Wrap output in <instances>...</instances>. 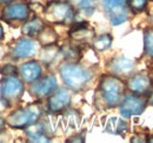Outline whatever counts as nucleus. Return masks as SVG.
Wrapping results in <instances>:
<instances>
[{
  "mask_svg": "<svg viewBox=\"0 0 153 143\" xmlns=\"http://www.w3.org/2000/svg\"><path fill=\"white\" fill-rule=\"evenodd\" d=\"M125 82L112 74L101 76L94 94V105L100 110L117 108L125 96Z\"/></svg>",
  "mask_w": 153,
  "mask_h": 143,
  "instance_id": "f257e3e1",
  "label": "nucleus"
},
{
  "mask_svg": "<svg viewBox=\"0 0 153 143\" xmlns=\"http://www.w3.org/2000/svg\"><path fill=\"white\" fill-rule=\"evenodd\" d=\"M62 82L72 91H82L93 80V72L78 62H65L59 67Z\"/></svg>",
  "mask_w": 153,
  "mask_h": 143,
  "instance_id": "f03ea898",
  "label": "nucleus"
},
{
  "mask_svg": "<svg viewBox=\"0 0 153 143\" xmlns=\"http://www.w3.org/2000/svg\"><path fill=\"white\" fill-rule=\"evenodd\" d=\"M44 108L39 102L27 105L25 107L13 110L7 117L6 123L12 129H26L41 119Z\"/></svg>",
  "mask_w": 153,
  "mask_h": 143,
  "instance_id": "7ed1b4c3",
  "label": "nucleus"
},
{
  "mask_svg": "<svg viewBox=\"0 0 153 143\" xmlns=\"http://www.w3.org/2000/svg\"><path fill=\"white\" fill-rule=\"evenodd\" d=\"M44 17L51 24L67 25L76 20V10L68 1L52 0L44 8Z\"/></svg>",
  "mask_w": 153,
  "mask_h": 143,
  "instance_id": "20e7f679",
  "label": "nucleus"
},
{
  "mask_svg": "<svg viewBox=\"0 0 153 143\" xmlns=\"http://www.w3.org/2000/svg\"><path fill=\"white\" fill-rule=\"evenodd\" d=\"M24 93L25 85L18 75L5 76L0 81V100L8 107L18 103Z\"/></svg>",
  "mask_w": 153,
  "mask_h": 143,
  "instance_id": "39448f33",
  "label": "nucleus"
},
{
  "mask_svg": "<svg viewBox=\"0 0 153 143\" xmlns=\"http://www.w3.org/2000/svg\"><path fill=\"white\" fill-rule=\"evenodd\" d=\"M149 105L147 96L144 95H135V94H128L124 96L123 101L120 102L119 107V113L124 119H130L132 116L140 115L144 113Z\"/></svg>",
  "mask_w": 153,
  "mask_h": 143,
  "instance_id": "423d86ee",
  "label": "nucleus"
},
{
  "mask_svg": "<svg viewBox=\"0 0 153 143\" xmlns=\"http://www.w3.org/2000/svg\"><path fill=\"white\" fill-rule=\"evenodd\" d=\"M101 5L113 26L124 24L128 18L126 0H101Z\"/></svg>",
  "mask_w": 153,
  "mask_h": 143,
  "instance_id": "0eeeda50",
  "label": "nucleus"
},
{
  "mask_svg": "<svg viewBox=\"0 0 153 143\" xmlns=\"http://www.w3.org/2000/svg\"><path fill=\"white\" fill-rule=\"evenodd\" d=\"M37 53H38V41L25 35L16 40L10 49V56L14 60L30 59Z\"/></svg>",
  "mask_w": 153,
  "mask_h": 143,
  "instance_id": "6e6552de",
  "label": "nucleus"
},
{
  "mask_svg": "<svg viewBox=\"0 0 153 143\" xmlns=\"http://www.w3.org/2000/svg\"><path fill=\"white\" fill-rule=\"evenodd\" d=\"M31 10L30 6L24 1H13L2 8L1 19L6 22H25L27 19H30Z\"/></svg>",
  "mask_w": 153,
  "mask_h": 143,
  "instance_id": "1a4fd4ad",
  "label": "nucleus"
},
{
  "mask_svg": "<svg viewBox=\"0 0 153 143\" xmlns=\"http://www.w3.org/2000/svg\"><path fill=\"white\" fill-rule=\"evenodd\" d=\"M58 88L57 77L54 75H46L39 77L37 81L31 83L30 87V94L37 99V100H42L48 97L54 90Z\"/></svg>",
  "mask_w": 153,
  "mask_h": 143,
  "instance_id": "9d476101",
  "label": "nucleus"
},
{
  "mask_svg": "<svg viewBox=\"0 0 153 143\" xmlns=\"http://www.w3.org/2000/svg\"><path fill=\"white\" fill-rule=\"evenodd\" d=\"M72 102V90L70 88H57L47 100V109L50 113L57 114L65 111Z\"/></svg>",
  "mask_w": 153,
  "mask_h": 143,
  "instance_id": "9b49d317",
  "label": "nucleus"
},
{
  "mask_svg": "<svg viewBox=\"0 0 153 143\" xmlns=\"http://www.w3.org/2000/svg\"><path fill=\"white\" fill-rule=\"evenodd\" d=\"M107 69L110 74L118 77H130L135 69V63L133 60L126 56H115L107 63Z\"/></svg>",
  "mask_w": 153,
  "mask_h": 143,
  "instance_id": "f8f14e48",
  "label": "nucleus"
},
{
  "mask_svg": "<svg viewBox=\"0 0 153 143\" xmlns=\"http://www.w3.org/2000/svg\"><path fill=\"white\" fill-rule=\"evenodd\" d=\"M126 88L132 94L147 96L150 90L152 89V81L150 76L146 74H141V73L132 74L127 80Z\"/></svg>",
  "mask_w": 153,
  "mask_h": 143,
  "instance_id": "ddd939ff",
  "label": "nucleus"
},
{
  "mask_svg": "<svg viewBox=\"0 0 153 143\" xmlns=\"http://www.w3.org/2000/svg\"><path fill=\"white\" fill-rule=\"evenodd\" d=\"M18 76L24 83L31 85L42 76V67L36 60H28L18 67Z\"/></svg>",
  "mask_w": 153,
  "mask_h": 143,
  "instance_id": "4468645a",
  "label": "nucleus"
},
{
  "mask_svg": "<svg viewBox=\"0 0 153 143\" xmlns=\"http://www.w3.org/2000/svg\"><path fill=\"white\" fill-rule=\"evenodd\" d=\"M94 29L88 26L87 22H78L74 24L70 31V38L76 43H86L94 39Z\"/></svg>",
  "mask_w": 153,
  "mask_h": 143,
  "instance_id": "2eb2a0df",
  "label": "nucleus"
},
{
  "mask_svg": "<svg viewBox=\"0 0 153 143\" xmlns=\"http://www.w3.org/2000/svg\"><path fill=\"white\" fill-rule=\"evenodd\" d=\"M45 26L46 25H45L42 19L34 17L32 19H27L24 22V25L21 27V32L25 36H28V38H32V39H37V36L44 29Z\"/></svg>",
  "mask_w": 153,
  "mask_h": 143,
  "instance_id": "dca6fc26",
  "label": "nucleus"
},
{
  "mask_svg": "<svg viewBox=\"0 0 153 143\" xmlns=\"http://www.w3.org/2000/svg\"><path fill=\"white\" fill-rule=\"evenodd\" d=\"M128 128V125L125 120H121L119 117H111L106 122V131L114 134V135H123Z\"/></svg>",
  "mask_w": 153,
  "mask_h": 143,
  "instance_id": "f3484780",
  "label": "nucleus"
},
{
  "mask_svg": "<svg viewBox=\"0 0 153 143\" xmlns=\"http://www.w3.org/2000/svg\"><path fill=\"white\" fill-rule=\"evenodd\" d=\"M58 54H60V47H58L57 45H50V46H42L41 53H40V60L44 65H51Z\"/></svg>",
  "mask_w": 153,
  "mask_h": 143,
  "instance_id": "a211bd4d",
  "label": "nucleus"
},
{
  "mask_svg": "<svg viewBox=\"0 0 153 143\" xmlns=\"http://www.w3.org/2000/svg\"><path fill=\"white\" fill-rule=\"evenodd\" d=\"M37 40L41 46H50V45H54L58 40V34L52 27H47L45 26L44 29L39 33L37 36Z\"/></svg>",
  "mask_w": 153,
  "mask_h": 143,
  "instance_id": "6ab92c4d",
  "label": "nucleus"
},
{
  "mask_svg": "<svg viewBox=\"0 0 153 143\" xmlns=\"http://www.w3.org/2000/svg\"><path fill=\"white\" fill-rule=\"evenodd\" d=\"M92 46L93 48L98 52H104L107 51L108 48H111L112 42H113V38L111 34H101L99 36H94V39L92 40Z\"/></svg>",
  "mask_w": 153,
  "mask_h": 143,
  "instance_id": "aec40b11",
  "label": "nucleus"
},
{
  "mask_svg": "<svg viewBox=\"0 0 153 143\" xmlns=\"http://www.w3.org/2000/svg\"><path fill=\"white\" fill-rule=\"evenodd\" d=\"M98 7V0H78L76 1V10L82 15L91 17L96 12Z\"/></svg>",
  "mask_w": 153,
  "mask_h": 143,
  "instance_id": "412c9836",
  "label": "nucleus"
},
{
  "mask_svg": "<svg viewBox=\"0 0 153 143\" xmlns=\"http://www.w3.org/2000/svg\"><path fill=\"white\" fill-rule=\"evenodd\" d=\"M60 54L64 55V57L68 62H78L80 59V49L76 45H66L60 48Z\"/></svg>",
  "mask_w": 153,
  "mask_h": 143,
  "instance_id": "4be33fe9",
  "label": "nucleus"
},
{
  "mask_svg": "<svg viewBox=\"0 0 153 143\" xmlns=\"http://www.w3.org/2000/svg\"><path fill=\"white\" fill-rule=\"evenodd\" d=\"M64 119L66 125L71 128H76L80 123V115L74 109H66L64 114Z\"/></svg>",
  "mask_w": 153,
  "mask_h": 143,
  "instance_id": "5701e85b",
  "label": "nucleus"
},
{
  "mask_svg": "<svg viewBox=\"0 0 153 143\" xmlns=\"http://www.w3.org/2000/svg\"><path fill=\"white\" fill-rule=\"evenodd\" d=\"M144 52L147 56L153 57V28H147L144 33Z\"/></svg>",
  "mask_w": 153,
  "mask_h": 143,
  "instance_id": "b1692460",
  "label": "nucleus"
},
{
  "mask_svg": "<svg viewBox=\"0 0 153 143\" xmlns=\"http://www.w3.org/2000/svg\"><path fill=\"white\" fill-rule=\"evenodd\" d=\"M147 1L149 0H126V4L130 11L133 13H140L146 8Z\"/></svg>",
  "mask_w": 153,
  "mask_h": 143,
  "instance_id": "393cba45",
  "label": "nucleus"
},
{
  "mask_svg": "<svg viewBox=\"0 0 153 143\" xmlns=\"http://www.w3.org/2000/svg\"><path fill=\"white\" fill-rule=\"evenodd\" d=\"M0 73L4 76H11V75H18V67H16L12 63H6L2 67H0Z\"/></svg>",
  "mask_w": 153,
  "mask_h": 143,
  "instance_id": "a878e982",
  "label": "nucleus"
},
{
  "mask_svg": "<svg viewBox=\"0 0 153 143\" xmlns=\"http://www.w3.org/2000/svg\"><path fill=\"white\" fill-rule=\"evenodd\" d=\"M26 142L30 143H47L51 142V137L47 135V134H44V135H39L36 137H28L26 140Z\"/></svg>",
  "mask_w": 153,
  "mask_h": 143,
  "instance_id": "bb28decb",
  "label": "nucleus"
},
{
  "mask_svg": "<svg viewBox=\"0 0 153 143\" xmlns=\"http://www.w3.org/2000/svg\"><path fill=\"white\" fill-rule=\"evenodd\" d=\"M67 143H84L85 142V134H78L66 140Z\"/></svg>",
  "mask_w": 153,
  "mask_h": 143,
  "instance_id": "cd10ccee",
  "label": "nucleus"
},
{
  "mask_svg": "<svg viewBox=\"0 0 153 143\" xmlns=\"http://www.w3.org/2000/svg\"><path fill=\"white\" fill-rule=\"evenodd\" d=\"M6 127H7V123H6V119H4V117H1V116H0V135H1V134L5 131Z\"/></svg>",
  "mask_w": 153,
  "mask_h": 143,
  "instance_id": "c85d7f7f",
  "label": "nucleus"
},
{
  "mask_svg": "<svg viewBox=\"0 0 153 143\" xmlns=\"http://www.w3.org/2000/svg\"><path fill=\"white\" fill-rule=\"evenodd\" d=\"M147 101H149V103L153 105V90L152 89L150 90V93L147 94Z\"/></svg>",
  "mask_w": 153,
  "mask_h": 143,
  "instance_id": "c756f323",
  "label": "nucleus"
},
{
  "mask_svg": "<svg viewBox=\"0 0 153 143\" xmlns=\"http://www.w3.org/2000/svg\"><path fill=\"white\" fill-rule=\"evenodd\" d=\"M4 35H5V33H4V28H2V26H1V24H0V41L4 39Z\"/></svg>",
  "mask_w": 153,
  "mask_h": 143,
  "instance_id": "7c9ffc66",
  "label": "nucleus"
},
{
  "mask_svg": "<svg viewBox=\"0 0 153 143\" xmlns=\"http://www.w3.org/2000/svg\"><path fill=\"white\" fill-rule=\"evenodd\" d=\"M13 1H16V0H0V4H2V5H7V4L13 2Z\"/></svg>",
  "mask_w": 153,
  "mask_h": 143,
  "instance_id": "2f4dec72",
  "label": "nucleus"
},
{
  "mask_svg": "<svg viewBox=\"0 0 153 143\" xmlns=\"http://www.w3.org/2000/svg\"><path fill=\"white\" fill-rule=\"evenodd\" d=\"M149 142L153 143V136H152V137H150V139H149Z\"/></svg>",
  "mask_w": 153,
  "mask_h": 143,
  "instance_id": "473e14b6",
  "label": "nucleus"
},
{
  "mask_svg": "<svg viewBox=\"0 0 153 143\" xmlns=\"http://www.w3.org/2000/svg\"><path fill=\"white\" fill-rule=\"evenodd\" d=\"M1 56H2V48L0 47V57H1Z\"/></svg>",
  "mask_w": 153,
  "mask_h": 143,
  "instance_id": "72a5a7b5",
  "label": "nucleus"
},
{
  "mask_svg": "<svg viewBox=\"0 0 153 143\" xmlns=\"http://www.w3.org/2000/svg\"><path fill=\"white\" fill-rule=\"evenodd\" d=\"M64 1H68V2H72V1H74V0H64ZM78 1V0H76Z\"/></svg>",
  "mask_w": 153,
  "mask_h": 143,
  "instance_id": "f704fd0d",
  "label": "nucleus"
}]
</instances>
